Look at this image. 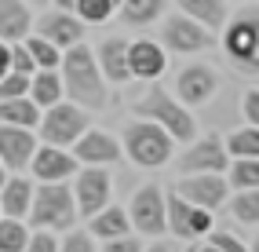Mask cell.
I'll return each mask as SVG.
<instances>
[{
  "instance_id": "obj_41",
  "label": "cell",
  "mask_w": 259,
  "mask_h": 252,
  "mask_svg": "<svg viewBox=\"0 0 259 252\" xmlns=\"http://www.w3.org/2000/svg\"><path fill=\"white\" fill-rule=\"evenodd\" d=\"M51 4H55V8H62V11H73V4H77V0H51Z\"/></svg>"
},
{
  "instance_id": "obj_9",
  "label": "cell",
  "mask_w": 259,
  "mask_h": 252,
  "mask_svg": "<svg viewBox=\"0 0 259 252\" xmlns=\"http://www.w3.org/2000/svg\"><path fill=\"white\" fill-rule=\"evenodd\" d=\"M161 40L168 52H183V55H194V52H204V48H212L215 37L208 29H204L197 19H190V15H171V19H164L161 26Z\"/></svg>"
},
{
  "instance_id": "obj_11",
  "label": "cell",
  "mask_w": 259,
  "mask_h": 252,
  "mask_svg": "<svg viewBox=\"0 0 259 252\" xmlns=\"http://www.w3.org/2000/svg\"><path fill=\"white\" fill-rule=\"evenodd\" d=\"M77 168H80V161L73 157V150L70 146H55V143L37 146L33 157H29V172L40 183H62V179H70Z\"/></svg>"
},
{
  "instance_id": "obj_1",
  "label": "cell",
  "mask_w": 259,
  "mask_h": 252,
  "mask_svg": "<svg viewBox=\"0 0 259 252\" xmlns=\"http://www.w3.org/2000/svg\"><path fill=\"white\" fill-rule=\"evenodd\" d=\"M59 77H62V92L70 95V103H77L84 110H102L106 106V77H102L99 62H95V52L84 48L80 40L62 52Z\"/></svg>"
},
{
  "instance_id": "obj_45",
  "label": "cell",
  "mask_w": 259,
  "mask_h": 252,
  "mask_svg": "<svg viewBox=\"0 0 259 252\" xmlns=\"http://www.w3.org/2000/svg\"><path fill=\"white\" fill-rule=\"evenodd\" d=\"M0 216H4V212H0Z\"/></svg>"
},
{
  "instance_id": "obj_31",
  "label": "cell",
  "mask_w": 259,
  "mask_h": 252,
  "mask_svg": "<svg viewBox=\"0 0 259 252\" xmlns=\"http://www.w3.org/2000/svg\"><path fill=\"white\" fill-rule=\"evenodd\" d=\"M230 212L241 223H259V187L237 190V197H230Z\"/></svg>"
},
{
  "instance_id": "obj_10",
  "label": "cell",
  "mask_w": 259,
  "mask_h": 252,
  "mask_svg": "<svg viewBox=\"0 0 259 252\" xmlns=\"http://www.w3.org/2000/svg\"><path fill=\"white\" fill-rule=\"evenodd\" d=\"M73 201H77V216L92 220V216L110 205V172L102 164L77 168V183H73Z\"/></svg>"
},
{
  "instance_id": "obj_27",
  "label": "cell",
  "mask_w": 259,
  "mask_h": 252,
  "mask_svg": "<svg viewBox=\"0 0 259 252\" xmlns=\"http://www.w3.org/2000/svg\"><path fill=\"white\" fill-rule=\"evenodd\" d=\"M29 245V230L19 216H0V252H22Z\"/></svg>"
},
{
  "instance_id": "obj_42",
  "label": "cell",
  "mask_w": 259,
  "mask_h": 252,
  "mask_svg": "<svg viewBox=\"0 0 259 252\" xmlns=\"http://www.w3.org/2000/svg\"><path fill=\"white\" fill-rule=\"evenodd\" d=\"M26 4H29V8H44V4H48V0H26Z\"/></svg>"
},
{
  "instance_id": "obj_22",
  "label": "cell",
  "mask_w": 259,
  "mask_h": 252,
  "mask_svg": "<svg viewBox=\"0 0 259 252\" xmlns=\"http://www.w3.org/2000/svg\"><path fill=\"white\" fill-rule=\"evenodd\" d=\"M0 121L4 124H22V128H37L40 124V106L29 95H15V99H0Z\"/></svg>"
},
{
  "instance_id": "obj_19",
  "label": "cell",
  "mask_w": 259,
  "mask_h": 252,
  "mask_svg": "<svg viewBox=\"0 0 259 252\" xmlns=\"http://www.w3.org/2000/svg\"><path fill=\"white\" fill-rule=\"evenodd\" d=\"M95 62H99V70L106 80L113 84H124L132 80V70H128V40L124 37H106L99 44V52H95Z\"/></svg>"
},
{
  "instance_id": "obj_37",
  "label": "cell",
  "mask_w": 259,
  "mask_h": 252,
  "mask_svg": "<svg viewBox=\"0 0 259 252\" xmlns=\"http://www.w3.org/2000/svg\"><path fill=\"white\" fill-rule=\"evenodd\" d=\"M208 248H223V252H241L245 245H241L234 234H227V230H208Z\"/></svg>"
},
{
  "instance_id": "obj_13",
  "label": "cell",
  "mask_w": 259,
  "mask_h": 252,
  "mask_svg": "<svg viewBox=\"0 0 259 252\" xmlns=\"http://www.w3.org/2000/svg\"><path fill=\"white\" fill-rule=\"evenodd\" d=\"M179 194L190 201V205H201V208H219L230 194V183L223 179L219 172H190L183 183H179Z\"/></svg>"
},
{
  "instance_id": "obj_7",
  "label": "cell",
  "mask_w": 259,
  "mask_h": 252,
  "mask_svg": "<svg viewBox=\"0 0 259 252\" xmlns=\"http://www.w3.org/2000/svg\"><path fill=\"white\" fill-rule=\"evenodd\" d=\"M164 223L179 241H194V238L212 230V208L190 205V201L176 190V194H164Z\"/></svg>"
},
{
  "instance_id": "obj_8",
  "label": "cell",
  "mask_w": 259,
  "mask_h": 252,
  "mask_svg": "<svg viewBox=\"0 0 259 252\" xmlns=\"http://www.w3.org/2000/svg\"><path fill=\"white\" fill-rule=\"evenodd\" d=\"M128 220H132V230H139L150 241L168 230V223H164V190L157 187V183H146V187L135 190Z\"/></svg>"
},
{
  "instance_id": "obj_43",
  "label": "cell",
  "mask_w": 259,
  "mask_h": 252,
  "mask_svg": "<svg viewBox=\"0 0 259 252\" xmlns=\"http://www.w3.org/2000/svg\"><path fill=\"white\" fill-rule=\"evenodd\" d=\"M8 179V168H4V161H0V183H4Z\"/></svg>"
},
{
  "instance_id": "obj_15",
  "label": "cell",
  "mask_w": 259,
  "mask_h": 252,
  "mask_svg": "<svg viewBox=\"0 0 259 252\" xmlns=\"http://www.w3.org/2000/svg\"><path fill=\"white\" fill-rule=\"evenodd\" d=\"M33 26H37V33H40L44 40H51L55 48H62V52L84 37V22L77 19L73 11H62V8H55V11H44V15H40V19L33 22Z\"/></svg>"
},
{
  "instance_id": "obj_20",
  "label": "cell",
  "mask_w": 259,
  "mask_h": 252,
  "mask_svg": "<svg viewBox=\"0 0 259 252\" xmlns=\"http://www.w3.org/2000/svg\"><path fill=\"white\" fill-rule=\"evenodd\" d=\"M33 33V8L26 0H0V40H26Z\"/></svg>"
},
{
  "instance_id": "obj_16",
  "label": "cell",
  "mask_w": 259,
  "mask_h": 252,
  "mask_svg": "<svg viewBox=\"0 0 259 252\" xmlns=\"http://www.w3.org/2000/svg\"><path fill=\"white\" fill-rule=\"evenodd\" d=\"M215 88H219V73L212 66H186V70H179V77H176V92H179V99L186 106L208 103L215 95Z\"/></svg>"
},
{
  "instance_id": "obj_30",
  "label": "cell",
  "mask_w": 259,
  "mask_h": 252,
  "mask_svg": "<svg viewBox=\"0 0 259 252\" xmlns=\"http://www.w3.org/2000/svg\"><path fill=\"white\" fill-rule=\"evenodd\" d=\"M227 143V154L230 157H259V128H237L234 136L223 139Z\"/></svg>"
},
{
  "instance_id": "obj_24",
  "label": "cell",
  "mask_w": 259,
  "mask_h": 252,
  "mask_svg": "<svg viewBox=\"0 0 259 252\" xmlns=\"http://www.w3.org/2000/svg\"><path fill=\"white\" fill-rule=\"evenodd\" d=\"M29 99L40 110L51 106V103H59V99H62V77H59V70H37V73H33L29 77Z\"/></svg>"
},
{
  "instance_id": "obj_4",
  "label": "cell",
  "mask_w": 259,
  "mask_h": 252,
  "mask_svg": "<svg viewBox=\"0 0 259 252\" xmlns=\"http://www.w3.org/2000/svg\"><path fill=\"white\" fill-rule=\"evenodd\" d=\"M135 113L146 117V121H157L176 143H190L197 136V124H194V117H190V110H183V103L171 99L164 88H150L139 103H135Z\"/></svg>"
},
{
  "instance_id": "obj_5",
  "label": "cell",
  "mask_w": 259,
  "mask_h": 252,
  "mask_svg": "<svg viewBox=\"0 0 259 252\" xmlns=\"http://www.w3.org/2000/svg\"><path fill=\"white\" fill-rule=\"evenodd\" d=\"M223 52L234 66L259 73V11H241L223 33Z\"/></svg>"
},
{
  "instance_id": "obj_39",
  "label": "cell",
  "mask_w": 259,
  "mask_h": 252,
  "mask_svg": "<svg viewBox=\"0 0 259 252\" xmlns=\"http://www.w3.org/2000/svg\"><path fill=\"white\" fill-rule=\"evenodd\" d=\"M241 110H245V117H248V124H255V128H259V88L245 95V106H241Z\"/></svg>"
},
{
  "instance_id": "obj_36",
  "label": "cell",
  "mask_w": 259,
  "mask_h": 252,
  "mask_svg": "<svg viewBox=\"0 0 259 252\" xmlns=\"http://www.w3.org/2000/svg\"><path fill=\"white\" fill-rule=\"evenodd\" d=\"M29 252H59V238L48 227H37V234H29Z\"/></svg>"
},
{
  "instance_id": "obj_25",
  "label": "cell",
  "mask_w": 259,
  "mask_h": 252,
  "mask_svg": "<svg viewBox=\"0 0 259 252\" xmlns=\"http://www.w3.org/2000/svg\"><path fill=\"white\" fill-rule=\"evenodd\" d=\"M179 11L212 29L227 22V0H179Z\"/></svg>"
},
{
  "instance_id": "obj_12",
  "label": "cell",
  "mask_w": 259,
  "mask_h": 252,
  "mask_svg": "<svg viewBox=\"0 0 259 252\" xmlns=\"http://www.w3.org/2000/svg\"><path fill=\"white\" fill-rule=\"evenodd\" d=\"M73 157L80 164H117L120 157H124V150H120V139L110 136V132L102 128H84L80 139L73 143Z\"/></svg>"
},
{
  "instance_id": "obj_33",
  "label": "cell",
  "mask_w": 259,
  "mask_h": 252,
  "mask_svg": "<svg viewBox=\"0 0 259 252\" xmlns=\"http://www.w3.org/2000/svg\"><path fill=\"white\" fill-rule=\"evenodd\" d=\"M59 248H66V252H92L95 248V234L88 227H66V234L59 238Z\"/></svg>"
},
{
  "instance_id": "obj_35",
  "label": "cell",
  "mask_w": 259,
  "mask_h": 252,
  "mask_svg": "<svg viewBox=\"0 0 259 252\" xmlns=\"http://www.w3.org/2000/svg\"><path fill=\"white\" fill-rule=\"evenodd\" d=\"M11 70H15V73H26V77L37 73V62H33L29 48H26L22 40H15V44H11Z\"/></svg>"
},
{
  "instance_id": "obj_21",
  "label": "cell",
  "mask_w": 259,
  "mask_h": 252,
  "mask_svg": "<svg viewBox=\"0 0 259 252\" xmlns=\"http://www.w3.org/2000/svg\"><path fill=\"white\" fill-rule=\"evenodd\" d=\"M29 201H33V183L26 176H11L0 183V212L4 216H22L29 212Z\"/></svg>"
},
{
  "instance_id": "obj_17",
  "label": "cell",
  "mask_w": 259,
  "mask_h": 252,
  "mask_svg": "<svg viewBox=\"0 0 259 252\" xmlns=\"http://www.w3.org/2000/svg\"><path fill=\"white\" fill-rule=\"evenodd\" d=\"M230 161L227 154V143H223V136H208V139H197L194 146L183 154V172H223Z\"/></svg>"
},
{
  "instance_id": "obj_40",
  "label": "cell",
  "mask_w": 259,
  "mask_h": 252,
  "mask_svg": "<svg viewBox=\"0 0 259 252\" xmlns=\"http://www.w3.org/2000/svg\"><path fill=\"white\" fill-rule=\"evenodd\" d=\"M8 70H11V44L0 40V77H4Z\"/></svg>"
},
{
  "instance_id": "obj_29",
  "label": "cell",
  "mask_w": 259,
  "mask_h": 252,
  "mask_svg": "<svg viewBox=\"0 0 259 252\" xmlns=\"http://www.w3.org/2000/svg\"><path fill=\"white\" fill-rule=\"evenodd\" d=\"M230 168V187L234 190H248V187H259V157H234Z\"/></svg>"
},
{
  "instance_id": "obj_34",
  "label": "cell",
  "mask_w": 259,
  "mask_h": 252,
  "mask_svg": "<svg viewBox=\"0 0 259 252\" xmlns=\"http://www.w3.org/2000/svg\"><path fill=\"white\" fill-rule=\"evenodd\" d=\"M15 95H29V77L8 70L0 77V99H15Z\"/></svg>"
},
{
  "instance_id": "obj_38",
  "label": "cell",
  "mask_w": 259,
  "mask_h": 252,
  "mask_svg": "<svg viewBox=\"0 0 259 252\" xmlns=\"http://www.w3.org/2000/svg\"><path fill=\"white\" fill-rule=\"evenodd\" d=\"M102 245H106V252H139V248H143V241H139V238H128V234H117V238H106Z\"/></svg>"
},
{
  "instance_id": "obj_18",
  "label": "cell",
  "mask_w": 259,
  "mask_h": 252,
  "mask_svg": "<svg viewBox=\"0 0 259 252\" xmlns=\"http://www.w3.org/2000/svg\"><path fill=\"white\" fill-rule=\"evenodd\" d=\"M164 66H168V52L161 44H153V40H132L128 44V70L132 77H139V80H157L164 73Z\"/></svg>"
},
{
  "instance_id": "obj_14",
  "label": "cell",
  "mask_w": 259,
  "mask_h": 252,
  "mask_svg": "<svg viewBox=\"0 0 259 252\" xmlns=\"http://www.w3.org/2000/svg\"><path fill=\"white\" fill-rule=\"evenodd\" d=\"M33 150H37V136H33V128H22V124H4V121H0V161H4L8 172L29 168Z\"/></svg>"
},
{
  "instance_id": "obj_44",
  "label": "cell",
  "mask_w": 259,
  "mask_h": 252,
  "mask_svg": "<svg viewBox=\"0 0 259 252\" xmlns=\"http://www.w3.org/2000/svg\"><path fill=\"white\" fill-rule=\"evenodd\" d=\"M252 248H255V252H259V238H255V241H252Z\"/></svg>"
},
{
  "instance_id": "obj_6",
  "label": "cell",
  "mask_w": 259,
  "mask_h": 252,
  "mask_svg": "<svg viewBox=\"0 0 259 252\" xmlns=\"http://www.w3.org/2000/svg\"><path fill=\"white\" fill-rule=\"evenodd\" d=\"M88 128V110L77 103H51L40 113V139L55 146H73L80 139V132Z\"/></svg>"
},
{
  "instance_id": "obj_3",
  "label": "cell",
  "mask_w": 259,
  "mask_h": 252,
  "mask_svg": "<svg viewBox=\"0 0 259 252\" xmlns=\"http://www.w3.org/2000/svg\"><path fill=\"white\" fill-rule=\"evenodd\" d=\"M124 150H128V157L139 164V168H161V164L171 161L176 139H171L157 121L139 117V121H132L124 128Z\"/></svg>"
},
{
  "instance_id": "obj_26",
  "label": "cell",
  "mask_w": 259,
  "mask_h": 252,
  "mask_svg": "<svg viewBox=\"0 0 259 252\" xmlns=\"http://www.w3.org/2000/svg\"><path fill=\"white\" fill-rule=\"evenodd\" d=\"M117 11L128 26H150L164 11V0H120Z\"/></svg>"
},
{
  "instance_id": "obj_28",
  "label": "cell",
  "mask_w": 259,
  "mask_h": 252,
  "mask_svg": "<svg viewBox=\"0 0 259 252\" xmlns=\"http://www.w3.org/2000/svg\"><path fill=\"white\" fill-rule=\"evenodd\" d=\"M22 44L29 48V55H33V62H37V70H59V62H62V48H55L51 40H44L40 33H37V37L29 33Z\"/></svg>"
},
{
  "instance_id": "obj_32",
  "label": "cell",
  "mask_w": 259,
  "mask_h": 252,
  "mask_svg": "<svg viewBox=\"0 0 259 252\" xmlns=\"http://www.w3.org/2000/svg\"><path fill=\"white\" fill-rule=\"evenodd\" d=\"M113 11H117L113 0H77V4H73V15H77V19H80V22H95V26L106 22Z\"/></svg>"
},
{
  "instance_id": "obj_2",
  "label": "cell",
  "mask_w": 259,
  "mask_h": 252,
  "mask_svg": "<svg viewBox=\"0 0 259 252\" xmlns=\"http://www.w3.org/2000/svg\"><path fill=\"white\" fill-rule=\"evenodd\" d=\"M29 220L33 227H48V230H66L77 223V201H73V187L62 183H40L33 190V201H29Z\"/></svg>"
},
{
  "instance_id": "obj_23",
  "label": "cell",
  "mask_w": 259,
  "mask_h": 252,
  "mask_svg": "<svg viewBox=\"0 0 259 252\" xmlns=\"http://www.w3.org/2000/svg\"><path fill=\"white\" fill-rule=\"evenodd\" d=\"M95 238H117V234H128L132 230V220H128V212L124 208H117V205H102L95 216H92V227H88Z\"/></svg>"
}]
</instances>
